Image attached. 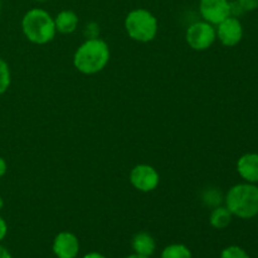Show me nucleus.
I'll list each match as a JSON object with an SVG mask.
<instances>
[{"label":"nucleus","mask_w":258,"mask_h":258,"mask_svg":"<svg viewBox=\"0 0 258 258\" xmlns=\"http://www.w3.org/2000/svg\"><path fill=\"white\" fill-rule=\"evenodd\" d=\"M0 12H2V2H0Z\"/></svg>","instance_id":"nucleus-26"},{"label":"nucleus","mask_w":258,"mask_h":258,"mask_svg":"<svg viewBox=\"0 0 258 258\" xmlns=\"http://www.w3.org/2000/svg\"><path fill=\"white\" fill-rule=\"evenodd\" d=\"M133 248L135 251V253L141 254V256L150 257L155 252V239L153 238L151 234L146 233V232H140V233L135 234V237H134Z\"/></svg>","instance_id":"nucleus-12"},{"label":"nucleus","mask_w":258,"mask_h":258,"mask_svg":"<svg viewBox=\"0 0 258 258\" xmlns=\"http://www.w3.org/2000/svg\"><path fill=\"white\" fill-rule=\"evenodd\" d=\"M55 30L62 34H71L77 29L78 17L72 10H62L54 18Z\"/></svg>","instance_id":"nucleus-11"},{"label":"nucleus","mask_w":258,"mask_h":258,"mask_svg":"<svg viewBox=\"0 0 258 258\" xmlns=\"http://www.w3.org/2000/svg\"><path fill=\"white\" fill-rule=\"evenodd\" d=\"M199 12L204 22L212 25H218L228 17H231V3L228 0H201Z\"/></svg>","instance_id":"nucleus-7"},{"label":"nucleus","mask_w":258,"mask_h":258,"mask_svg":"<svg viewBox=\"0 0 258 258\" xmlns=\"http://www.w3.org/2000/svg\"><path fill=\"white\" fill-rule=\"evenodd\" d=\"M83 258H106V257L103 256V254L98 253V252H91V253L86 254Z\"/></svg>","instance_id":"nucleus-22"},{"label":"nucleus","mask_w":258,"mask_h":258,"mask_svg":"<svg viewBox=\"0 0 258 258\" xmlns=\"http://www.w3.org/2000/svg\"><path fill=\"white\" fill-rule=\"evenodd\" d=\"M10 81L12 77H10L9 66L3 58H0V95L9 88Z\"/></svg>","instance_id":"nucleus-15"},{"label":"nucleus","mask_w":258,"mask_h":258,"mask_svg":"<svg viewBox=\"0 0 258 258\" xmlns=\"http://www.w3.org/2000/svg\"><path fill=\"white\" fill-rule=\"evenodd\" d=\"M203 202L207 206L216 208V207L221 206V203L223 202V197H222L221 191H218L217 189H208L203 194Z\"/></svg>","instance_id":"nucleus-16"},{"label":"nucleus","mask_w":258,"mask_h":258,"mask_svg":"<svg viewBox=\"0 0 258 258\" xmlns=\"http://www.w3.org/2000/svg\"><path fill=\"white\" fill-rule=\"evenodd\" d=\"M126 258H150V257H146V256H141V254H138V253H134V254H130L128 257Z\"/></svg>","instance_id":"nucleus-23"},{"label":"nucleus","mask_w":258,"mask_h":258,"mask_svg":"<svg viewBox=\"0 0 258 258\" xmlns=\"http://www.w3.org/2000/svg\"><path fill=\"white\" fill-rule=\"evenodd\" d=\"M130 181L135 189L144 193H149L158 188L160 176L153 166L140 164L131 170Z\"/></svg>","instance_id":"nucleus-6"},{"label":"nucleus","mask_w":258,"mask_h":258,"mask_svg":"<svg viewBox=\"0 0 258 258\" xmlns=\"http://www.w3.org/2000/svg\"><path fill=\"white\" fill-rule=\"evenodd\" d=\"M110 60L107 43L98 38H90L78 47L73 55V64L83 75L101 72Z\"/></svg>","instance_id":"nucleus-1"},{"label":"nucleus","mask_w":258,"mask_h":258,"mask_svg":"<svg viewBox=\"0 0 258 258\" xmlns=\"http://www.w3.org/2000/svg\"><path fill=\"white\" fill-rule=\"evenodd\" d=\"M232 217L233 214L229 212L227 207L218 206L212 211L211 217H209V222H211L212 227L217 229H224L231 224Z\"/></svg>","instance_id":"nucleus-13"},{"label":"nucleus","mask_w":258,"mask_h":258,"mask_svg":"<svg viewBox=\"0 0 258 258\" xmlns=\"http://www.w3.org/2000/svg\"><path fill=\"white\" fill-rule=\"evenodd\" d=\"M221 258H249V256L241 247L229 246L222 251Z\"/></svg>","instance_id":"nucleus-17"},{"label":"nucleus","mask_w":258,"mask_h":258,"mask_svg":"<svg viewBox=\"0 0 258 258\" xmlns=\"http://www.w3.org/2000/svg\"><path fill=\"white\" fill-rule=\"evenodd\" d=\"M237 171L246 181L258 183V154H244L237 163Z\"/></svg>","instance_id":"nucleus-10"},{"label":"nucleus","mask_w":258,"mask_h":258,"mask_svg":"<svg viewBox=\"0 0 258 258\" xmlns=\"http://www.w3.org/2000/svg\"><path fill=\"white\" fill-rule=\"evenodd\" d=\"M22 29L28 40L34 44H45L54 38V18L45 10L34 8L25 13L22 20Z\"/></svg>","instance_id":"nucleus-3"},{"label":"nucleus","mask_w":258,"mask_h":258,"mask_svg":"<svg viewBox=\"0 0 258 258\" xmlns=\"http://www.w3.org/2000/svg\"><path fill=\"white\" fill-rule=\"evenodd\" d=\"M3 206H4V202H3V198H2V197H0V211H2V209H3Z\"/></svg>","instance_id":"nucleus-24"},{"label":"nucleus","mask_w":258,"mask_h":258,"mask_svg":"<svg viewBox=\"0 0 258 258\" xmlns=\"http://www.w3.org/2000/svg\"><path fill=\"white\" fill-rule=\"evenodd\" d=\"M35 2H47V0H35Z\"/></svg>","instance_id":"nucleus-25"},{"label":"nucleus","mask_w":258,"mask_h":258,"mask_svg":"<svg viewBox=\"0 0 258 258\" xmlns=\"http://www.w3.org/2000/svg\"><path fill=\"white\" fill-rule=\"evenodd\" d=\"M217 34L213 25L208 22H197L188 28L186 43L196 50H206L216 40Z\"/></svg>","instance_id":"nucleus-5"},{"label":"nucleus","mask_w":258,"mask_h":258,"mask_svg":"<svg viewBox=\"0 0 258 258\" xmlns=\"http://www.w3.org/2000/svg\"><path fill=\"white\" fill-rule=\"evenodd\" d=\"M217 38L222 42V44L227 47H234L241 42L243 37V27L238 18L228 17L218 24L216 30Z\"/></svg>","instance_id":"nucleus-8"},{"label":"nucleus","mask_w":258,"mask_h":258,"mask_svg":"<svg viewBox=\"0 0 258 258\" xmlns=\"http://www.w3.org/2000/svg\"><path fill=\"white\" fill-rule=\"evenodd\" d=\"M7 233H8V226H7V223H5L4 219L0 217V242L5 238Z\"/></svg>","instance_id":"nucleus-19"},{"label":"nucleus","mask_w":258,"mask_h":258,"mask_svg":"<svg viewBox=\"0 0 258 258\" xmlns=\"http://www.w3.org/2000/svg\"><path fill=\"white\" fill-rule=\"evenodd\" d=\"M0 258H12L8 249H5L3 246H0Z\"/></svg>","instance_id":"nucleus-21"},{"label":"nucleus","mask_w":258,"mask_h":258,"mask_svg":"<svg viewBox=\"0 0 258 258\" xmlns=\"http://www.w3.org/2000/svg\"><path fill=\"white\" fill-rule=\"evenodd\" d=\"M125 29L131 39L148 43L156 37L158 19L146 9L131 10L125 19Z\"/></svg>","instance_id":"nucleus-4"},{"label":"nucleus","mask_w":258,"mask_h":258,"mask_svg":"<svg viewBox=\"0 0 258 258\" xmlns=\"http://www.w3.org/2000/svg\"><path fill=\"white\" fill-rule=\"evenodd\" d=\"M53 252L57 258H76L80 252L78 238L71 232H60L53 241Z\"/></svg>","instance_id":"nucleus-9"},{"label":"nucleus","mask_w":258,"mask_h":258,"mask_svg":"<svg viewBox=\"0 0 258 258\" xmlns=\"http://www.w3.org/2000/svg\"><path fill=\"white\" fill-rule=\"evenodd\" d=\"M226 207L233 216L251 219L258 216V186L252 183L237 184L227 193Z\"/></svg>","instance_id":"nucleus-2"},{"label":"nucleus","mask_w":258,"mask_h":258,"mask_svg":"<svg viewBox=\"0 0 258 258\" xmlns=\"http://www.w3.org/2000/svg\"><path fill=\"white\" fill-rule=\"evenodd\" d=\"M243 12H253L258 8V0H237Z\"/></svg>","instance_id":"nucleus-18"},{"label":"nucleus","mask_w":258,"mask_h":258,"mask_svg":"<svg viewBox=\"0 0 258 258\" xmlns=\"http://www.w3.org/2000/svg\"><path fill=\"white\" fill-rule=\"evenodd\" d=\"M160 258H191V252L184 244H170L161 252Z\"/></svg>","instance_id":"nucleus-14"},{"label":"nucleus","mask_w":258,"mask_h":258,"mask_svg":"<svg viewBox=\"0 0 258 258\" xmlns=\"http://www.w3.org/2000/svg\"><path fill=\"white\" fill-rule=\"evenodd\" d=\"M5 173H7V163H5L4 159L0 156V178H2Z\"/></svg>","instance_id":"nucleus-20"}]
</instances>
